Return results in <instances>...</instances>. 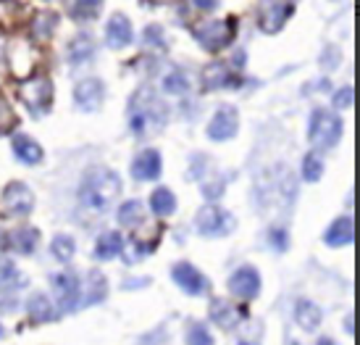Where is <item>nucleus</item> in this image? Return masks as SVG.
Returning <instances> with one entry per match:
<instances>
[{
  "instance_id": "49530a36",
  "label": "nucleus",
  "mask_w": 360,
  "mask_h": 345,
  "mask_svg": "<svg viewBox=\"0 0 360 345\" xmlns=\"http://www.w3.org/2000/svg\"><path fill=\"white\" fill-rule=\"evenodd\" d=\"M292 3H295V0H292Z\"/></svg>"
},
{
  "instance_id": "4c0bfd02",
  "label": "nucleus",
  "mask_w": 360,
  "mask_h": 345,
  "mask_svg": "<svg viewBox=\"0 0 360 345\" xmlns=\"http://www.w3.org/2000/svg\"><path fill=\"white\" fill-rule=\"evenodd\" d=\"M274 240H276V248H279V251H284V248H287V237H284V232H279V230H274Z\"/></svg>"
},
{
  "instance_id": "9b49d317",
  "label": "nucleus",
  "mask_w": 360,
  "mask_h": 345,
  "mask_svg": "<svg viewBox=\"0 0 360 345\" xmlns=\"http://www.w3.org/2000/svg\"><path fill=\"white\" fill-rule=\"evenodd\" d=\"M174 282L179 284L184 293H190V295H202V293H208V287L210 282L205 280V277L195 269L192 264H176L174 266Z\"/></svg>"
},
{
  "instance_id": "4468645a",
  "label": "nucleus",
  "mask_w": 360,
  "mask_h": 345,
  "mask_svg": "<svg viewBox=\"0 0 360 345\" xmlns=\"http://www.w3.org/2000/svg\"><path fill=\"white\" fill-rule=\"evenodd\" d=\"M131 174H134V180H140V182H150V180H158L160 174V153L148 148V151H142L134 163H131Z\"/></svg>"
},
{
  "instance_id": "7ed1b4c3",
  "label": "nucleus",
  "mask_w": 360,
  "mask_h": 345,
  "mask_svg": "<svg viewBox=\"0 0 360 345\" xmlns=\"http://www.w3.org/2000/svg\"><path fill=\"white\" fill-rule=\"evenodd\" d=\"M310 142L316 148H334L342 137V119L334 116L331 111H323V108H316L313 116H310V127H308Z\"/></svg>"
},
{
  "instance_id": "9d476101",
  "label": "nucleus",
  "mask_w": 360,
  "mask_h": 345,
  "mask_svg": "<svg viewBox=\"0 0 360 345\" xmlns=\"http://www.w3.org/2000/svg\"><path fill=\"white\" fill-rule=\"evenodd\" d=\"M237 127H240V119H237V111L229 108V106H224L216 111V116L210 119L208 124V137L210 140H229L237 134Z\"/></svg>"
},
{
  "instance_id": "5701e85b",
  "label": "nucleus",
  "mask_w": 360,
  "mask_h": 345,
  "mask_svg": "<svg viewBox=\"0 0 360 345\" xmlns=\"http://www.w3.org/2000/svg\"><path fill=\"white\" fill-rule=\"evenodd\" d=\"M11 243H13V251L30 256L32 251L37 248V243H40V232H37L34 227H21V230H16V232H13Z\"/></svg>"
},
{
  "instance_id": "f257e3e1",
  "label": "nucleus",
  "mask_w": 360,
  "mask_h": 345,
  "mask_svg": "<svg viewBox=\"0 0 360 345\" xmlns=\"http://www.w3.org/2000/svg\"><path fill=\"white\" fill-rule=\"evenodd\" d=\"M121 180L116 172H110L105 166H95L82 177L79 184V201L92 211H108L110 203L119 198Z\"/></svg>"
},
{
  "instance_id": "b1692460",
  "label": "nucleus",
  "mask_w": 360,
  "mask_h": 345,
  "mask_svg": "<svg viewBox=\"0 0 360 345\" xmlns=\"http://www.w3.org/2000/svg\"><path fill=\"white\" fill-rule=\"evenodd\" d=\"M92 53H95L92 37H90V34H79V37H74V42L69 45V61L79 66V63H87V61H90Z\"/></svg>"
},
{
  "instance_id": "412c9836",
  "label": "nucleus",
  "mask_w": 360,
  "mask_h": 345,
  "mask_svg": "<svg viewBox=\"0 0 360 345\" xmlns=\"http://www.w3.org/2000/svg\"><path fill=\"white\" fill-rule=\"evenodd\" d=\"M63 8L69 11L71 19H95L98 16V8H101V0H63Z\"/></svg>"
},
{
  "instance_id": "f03ea898",
  "label": "nucleus",
  "mask_w": 360,
  "mask_h": 345,
  "mask_svg": "<svg viewBox=\"0 0 360 345\" xmlns=\"http://www.w3.org/2000/svg\"><path fill=\"white\" fill-rule=\"evenodd\" d=\"M166 106L153 90H140L129 103V127L134 134H150L158 132L166 124Z\"/></svg>"
},
{
  "instance_id": "2eb2a0df",
  "label": "nucleus",
  "mask_w": 360,
  "mask_h": 345,
  "mask_svg": "<svg viewBox=\"0 0 360 345\" xmlns=\"http://www.w3.org/2000/svg\"><path fill=\"white\" fill-rule=\"evenodd\" d=\"M105 42L110 48H127L131 42V24L124 13H113L105 27Z\"/></svg>"
},
{
  "instance_id": "0eeeda50",
  "label": "nucleus",
  "mask_w": 360,
  "mask_h": 345,
  "mask_svg": "<svg viewBox=\"0 0 360 345\" xmlns=\"http://www.w3.org/2000/svg\"><path fill=\"white\" fill-rule=\"evenodd\" d=\"M3 208L11 216H27L34 208V195H32V190L24 182H11L3 190Z\"/></svg>"
},
{
  "instance_id": "a878e982",
  "label": "nucleus",
  "mask_w": 360,
  "mask_h": 345,
  "mask_svg": "<svg viewBox=\"0 0 360 345\" xmlns=\"http://www.w3.org/2000/svg\"><path fill=\"white\" fill-rule=\"evenodd\" d=\"M150 208L158 216H171L174 213V208H176V198H174V193L171 190H166V187H158L155 193H153L150 198Z\"/></svg>"
},
{
  "instance_id": "2f4dec72",
  "label": "nucleus",
  "mask_w": 360,
  "mask_h": 345,
  "mask_svg": "<svg viewBox=\"0 0 360 345\" xmlns=\"http://www.w3.org/2000/svg\"><path fill=\"white\" fill-rule=\"evenodd\" d=\"M321 174H323L321 158L316 153H308V156H305V163H302V177H305L308 182H316V180H321Z\"/></svg>"
},
{
  "instance_id": "f3484780",
  "label": "nucleus",
  "mask_w": 360,
  "mask_h": 345,
  "mask_svg": "<svg viewBox=\"0 0 360 345\" xmlns=\"http://www.w3.org/2000/svg\"><path fill=\"white\" fill-rule=\"evenodd\" d=\"M210 319H213L221 330H234L237 322L242 319V311H237V308L229 306L226 301H213V306H210Z\"/></svg>"
},
{
  "instance_id": "72a5a7b5",
  "label": "nucleus",
  "mask_w": 360,
  "mask_h": 345,
  "mask_svg": "<svg viewBox=\"0 0 360 345\" xmlns=\"http://www.w3.org/2000/svg\"><path fill=\"white\" fill-rule=\"evenodd\" d=\"M19 13H21V6L16 0H0V21L6 27H11L13 21L19 19Z\"/></svg>"
},
{
  "instance_id": "f704fd0d",
  "label": "nucleus",
  "mask_w": 360,
  "mask_h": 345,
  "mask_svg": "<svg viewBox=\"0 0 360 345\" xmlns=\"http://www.w3.org/2000/svg\"><path fill=\"white\" fill-rule=\"evenodd\" d=\"M187 343L190 345H213V337L208 335V327L205 325H192L187 332Z\"/></svg>"
},
{
  "instance_id": "dca6fc26",
  "label": "nucleus",
  "mask_w": 360,
  "mask_h": 345,
  "mask_svg": "<svg viewBox=\"0 0 360 345\" xmlns=\"http://www.w3.org/2000/svg\"><path fill=\"white\" fill-rule=\"evenodd\" d=\"M352 240H355V224H352V219H347V216L337 219V222L329 227V232H326V243L334 245V248L350 245Z\"/></svg>"
},
{
  "instance_id": "a19ab883",
  "label": "nucleus",
  "mask_w": 360,
  "mask_h": 345,
  "mask_svg": "<svg viewBox=\"0 0 360 345\" xmlns=\"http://www.w3.org/2000/svg\"><path fill=\"white\" fill-rule=\"evenodd\" d=\"M319 345H334V340H329V337H321Z\"/></svg>"
},
{
  "instance_id": "c756f323",
  "label": "nucleus",
  "mask_w": 360,
  "mask_h": 345,
  "mask_svg": "<svg viewBox=\"0 0 360 345\" xmlns=\"http://www.w3.org/2000/svg\"><path fill=\"white\" fill-rule=\"evenodd\" d=\"M163 90L169 92V95H184V92L190 90V80L181 71H171V74L163 77Z\"/></svg>"
},
{
  "instance_id": "e433bc0d",
  "label": "nucleus",
  "mask_w": 360,
  "mask_h": 345,
  "mask_svg": "<svg viewBox=\"0 0 360 345\" xmlns=\"http://www.w3.org/2000/svg\"><path fill=\"white\" fill-rule=\"evenodd\" d=\"M11 124H13V111H11L8 103L0 98V132L11 130Z\"/></svg>"
},
{
  "instance_id": "cd10ccee",
  "label": "nucleus",
  "mask_w": 360,
  "mask_h": 345,
  "mask_svg": "<svg viewBox=\"0 0 360 345\" xmlns=\"http://www.w3.org/2000/svg\"><path fill=\"white\" fill-rule=\"evenodd\" d=\"M30 316L32 322H51L53 319V308H51V301L45 298V295H32L30 298Z\"/></svg>"
},
{
  "instance_id": "c9c22d12",
  "label": "nucleus",
  "mask_w": 360,
  "mask_h": 345,
  "mask_svg": "<svg viewBox=\"0 0 360 345\" xmlns=\"http://www.w3.org/2000/svg\"><path fill=\"white\" fill-rule=\"evenodd\" d=\"M352 101H355V92H352V87H342V90L334 95V108H350Z\"/></svg>"
},
{
  "instance_id": "a211bd4d",
  "label": "nucleus",
  "mask_w": 360,
  "mask_h": 345,
  "mask_svg": "<svg viewBox=\"0 0 360 345\" xmlns=\"http://www.w3.org/2000/svg\"><path fill=\"white\" fill-rule=\"evenodd\" d=\"M13 153L19 156V161L30 163V166L42 161V148L32 137H27V134H16L13 137Z\"/></svg>"
},
{
  "instance_id": "aec40b11",
  "label": "nucleus",
  "mask_w": 360,
  "mask_h": 345,
  "mask_svg": "<svg viewBox=\"0 0 360 345\" xmlns=\"http://www.w3.org/2000/svg\"><path fill=\"white\" fill-rule=\"evenodd\" d=\"M124 251V240H121L119 232H105L101 234V240L95 245V258H101V261H110V258H116V256Z\"/></svg>"
},
{
  "instance_id": "7c9ffc66",
  "label": "nucleus",
  "mask_w": 360,
  "mask_h": 345,
  "mask_svg": "<svg viewBox=\"0 0 360 345\" xmlns=\"http://www.w3.org/2000/svg\"><path fill=\"white\" fill-rule=\"evenodd\" d=\"M74 251H77V245L71 240L69 234H58L56 240H53V256L58 258V261H71L74 258Z\"/></svg>"
},
{
  "instance_id": "58836bf2",
  "label": "nucleus",
  "mask_w": 360,
  "mask_h": 345,
  "mask_svg": "<svg viewBox=\"0 0 360 345\" xmlns=\"http://www.w3.org/2000/svg\"><path fill=\"white\" fill-rule=\"evenodd\" d=\"M200 8H205V11H210V8H216L219 6V0H195Z\"/></svg>"
},
{
  "instance_id": "f8f14e48",
  "label": "nucleus",
  "mask_w": 360,
  "mask_h": 345,
  "mask_svg": "<svg viewBox=\"0 0 360 345\" xmlns=\"http://www.w3.org/2000/svg\"><path fill=\"white\" fill-rule=\"evenodd\" d=\"M292 6L290 3H281V0H266L263 8H260V27L263 32H276L284 27V21L290 19Z\"/></svg>"
},
{
  "instance_id": "a18cd8bd",
  "label": "nucleus",
  "mask_w": 360,
  "mask_h": 345,
  "mask_svg": "<svg viewBox=\"0 0 360 345\" xmlns=\"http://www.w3.org/2000/svg\"><path fill=\"white\" fill-rule=\"evenodd\" d=\"M292 345H300V343H292Z\"/></svg>"
},
{
  "instance_id": "393cba45",
  "label": "nucleus",
  "mask_w": 360,
  "mask_h": 345,
  "mask_svg": "<svg viewBox=\"0 0 360 345\" xmlns=\"http://www.w3.org/2000/svg\"><path fill=\"white\" fill-rule=\"evenodd\" d=\"M27 284V277L21 275L16 266L11 261H0V290H16V287H24Z\"/></svg>"
},
{
  "instance_id": "39448f33",
  "label": "nucleus",
  "mask_w": 360,
  "mask_h": 345,
  "mask_svg": "<svg viewBox=\"0 0 360 345\" xmlns=\"http://www.w3.org/2000/svg\"><path fill=\"white\" fill-rule=\"evenodd\" d=\"M198 232L205 234V237H224L234 230V216L226 213L219 206H205L200 213H198Z\"/></svg>"
},
{
  "instance_id": "6ab92c4d",
  "label": "nucleus",
  "mask_w": 360,
  "mask_h": 345,
  "mask_svg": "<svg viewBox=\"0 0 360 345\" xmlns=\"http://www.w3.org/2000/svg\"><path fill=\"white\" fill-rule=\"evenodd\" d=\"M295 322L302 327V330H319L321 325V308L316 303H310V301H300V303L295 306Z\"/></svg>"
},
{
  "instance_id": "bb28decb",
  "label": "nucleus",
  "mask_w": 360,
  "mask_h": 345,
  "mask_svg": "<svg viewBox=\"0 0 360 345\" xmlns=\"http://www.w3.org/2000/svg\"><path fill=\"white\" fill-rule=\"evenodd\" d=\"M119 222L124 227H137V224H142L145 222V206L140 201H127L119 208Z\"/></svg>"
},
{
  "instance_id": "423d86ee",
  "label": "nucleus",
  "mask_w": 360,
  "mask_h": 345,
  "mask_svg": "<svg viewBox=\"0 0 360 345\" xmlns=\"http://www.w3.org/2000/svg\"><path fill=\"white\" fill-rule=\"evenodd\" d=\"M53 290H56V298H58V306L63 311H74L82 301V284L79 277L71 275V272H60V275L53 277Z\"/></svg>"
},
{
  "instance_id": "79ce46f5",
  "label": "nucleus",
  "mask_w": 360,
  "mask_h": 345,
  "mask_svg": "<svg viewBox=\"0 0 360 345\" xmlns=\"http://www.w3.org/2000/svg\"><path fill=\"white\" fill-rule=\"evenodd\" d=\"M3 248H6V234L0 232V251H3Z\"/></svg>"
},
{
  "instance_id": "ddd939ff",
  "label": "nucleus",
  "mask_w": 360,
  "mask_h": 345,
  "mask_svg": "<svg viewBox=\"0 0 360 345\" xmlns=\"http://www.w3.org/2000/svg\"><path fill=\"white\" fill-rule=\"evenodd\" d=\"M103 95H105V90H103V84L98 80H82L77 84V90H74V101H77L82 111H98L103 103Z\"/></svg>"
},
{
  "instance_id": "ea45409f",
  "label": "nucleus",
  "mask_w": 360,
  "mask_h": 345,
  "mask_svg": "<svg viewBox=\"0 0 360 345\" xmlns=\"http://www.w3.org/2000/svg\"><path fill=\"white\" fill-rule=\"evenodd\" d=\"M148 40L160 42V30H158V27H150V30H148Z\"/></svg>"
},
{
  "instance_id": "c85d7f7f",
  "label": "nucleus",
  "mask_w": 360,
  "mask_h": 345,
  "mask_svg": "<svg viewBox=\"0 0 360 345\" xmlns=\"http://www.w3.org/2000/svg\"><path fill=\"white\" fill-rule=\"evenodd\" d=\"M224 84H229V69L224 63H210L205 69V87L216 90V87H224Z\"/></svg>"
},
{
  "instance_id": "20e7f679",
  "label": "nucleus",
  "mask_w": 360,
  "mask_h": 345,
  "mask_svg": "<svg viewBox=\"0 0 360 345\" xmlns=\"http://www.w3.org/2000/svg\"><path fill=\"white\" fill-rule=\"evenodd\" d=\"M19 98L24 101V106L30 108L34 116L48 113L53 101V84L48 77H32V80L21 82L19 84Z\"/></svg>"
},
{
  "instance_id": "1a4fd4ad",
  "label": "nucleus",
  "mask_w": 360,
  "mask_h": 345,
  "mask_svg": "<svg viewBox=\"0 0 360 345\" xmlns=\"http://www.w3.org/2000/svg\"><path fill=\"white\" fill-rule=\"evenodd\" d=\"M195 34H198V40H200L202 48L219 51V48H224V45L231 40V24L229 21H208V24L198 27Z\"/></svg>"
},
{
  "instance_id": "6e6552de",
  "label": "nucleus",
  "mask_w": 360,
  "mask_h": 345,
  "mask_svg": "<svg viewBox=\"0 0 360 345\" xmlns=\"http://www.w3.org/2000/svg\"><path fill=\"white\" fill-rule=\"evenodd\" d=\"M229 290L242 301H250L260 293V277L252 266H240L234 275L229 277Z\"/></svg>"
},
{
  "instance_id": "4be33fe9",
  "label": "nucleus",
  "mask_w": 360,
  "mask_h": 345,
  "mask_svg": "<svg viewBox=\"0 0 360 345\" xmlns=\"http://www.w3.org/2000/svg\"><path fill=\"white\" fill-rule=\"evenodd\" d=\"M56 24H58V13H53V11H40L37 13V19L32 24V34H34V40H51L53 32H56Z\"/></svg>"
},
{
  "instance_id": "37998d69",
  "label": "nucleus",
  "mask_w": 360,
  "mask_h": 345,
  "mask_svg": "<svg viewBox=\"0 0 360 345\" xmlns=\"http://www.w3.org/2000/svg\"><path fill=\"white\" fill-rule=\"evenodd\" d=\"M0 66H3V42H0Z\"/></svg>"
},
{
  "instance_id": "c03bdc74",
  "label": "nucleus",
  "mask_w": 360,
  "mask_h": 345,
  "mask_svg": "<svg viewBox=\"0 0 360 345\" xmlns=\"http://www.w3.org/2000/svg\"><path fill=\"white\" fill-rule=\"evenodd\" d=\"M0 337H3V327H0Z\"/></svg>"
},
{
  "instance_id": "473e14b6",
  "label": "nucleus",
  "mask_w": 360,
  "mask_h": 345,
  "mask_svg": "<svg viewBox=\"0 0 360 345\" xmlns=\"http://www.w3.org/2000/svg\"><path fill=\"white\" fill-rule=\"evenodd\" d=\"M105 295V277L98 275V272H90V295L82 301V303H95Z\"/></svg>"
}]
</instances>
